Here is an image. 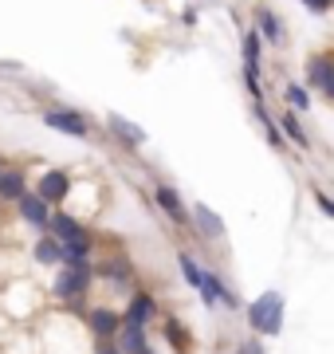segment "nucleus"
Wrapping results in <instances>:
<instances>
[{"instance_id":"nucleus-1","label":"nucleus","mask_w":334,"mask_h":354,"mask_svg":"<svg viewBox=\"0 0 334 354\" xmlns=\"http://www.w3.org/2000/svg\"><path fill=\"white\" fill-rule=\"evenodd\" d=\"M283 307H287V299H283V291H275V288L256 295L252 307H248V327H252V335H259V339L283 335Z\"/></svg>"},{"instance_id":"nucleus-2","label":"nucleus","mask_w":334,"mask_h":354,"mask_svg":"<svg viewBox=\"0 0 334 354\" xmlns=\"http://www.w3.org/2000/svg\"><path fill=\"white\" fill-rule=\"evenodd\" d=\"M90 279H95V268H90V260H79V264H67L59 276H55V299H83L90 288Z\"/></svg>"},{"instance_id":"nucleus-3","label":"nucleus","mask_w":334,"mask_h":354,"mask_svg":"<svg viewBox=\"0 0 334 354\" xmlns=\"http://www.w3.org/2000/svg\"><path fill=\"white\" fill-rule=\"evenodd\" d=\"M201 299H205V307H224V311H240V299H236V291L224 283V276L220 272H213V268H201Z\"/></svg>"},{"instance_id":"nucleus-4","label":"nucleus","mask_w":334,"mask_h":354,"mask_svg":"<svg viewBox=\"0 0 334 354\" xmlns=\"http://www.w3.org/2000/svg\"><path fill=\"white\" fill-rule=\"evenodd\" d=\"M43 127L59 130V134H67V138H87L90 134L87 118H83L79 111H43Z\"/></svg>"},{"instance_id":"nucleus-5","label":"nucleus","mask_w":334,"mask_h":354,"mask_svg":"<svg viewBox=\"0 0 334 354\" xmlns=\"http://www.w3.org/2000/svg\"><path fill=\"white\" fill-rule=\"evenodd\" d=\"M154 201H157V209L173 221V225H189V209H185V201H181V193L173 189V185H166V181H157L154 185Z\"/></svg>"},{"instance_id":"nucleus-6","label":"nucleus","mask_w":334,"mask_h":354,"mask_svg":"<svg viewBox=\"0 0 334 354\" xmlns=\"http://www.w3.org/2000/svg\"><path fill=\"white\" fill-rule=\"evenodd\" d=\"M87 327H90V335L99 342H110L118 335V327H122V315H118L115 307H90L87 311Z\"/></svg>"},{"instance_id":"nucleus-7","label":"nucleus","mask_w":334,"mask_h":354,"mask_svg":"<svg viewBox=\"0 0 334 354\" xmlns=\"http://www.w3.org/2000/svg\"><path fill=\"white\" fill-rule=\"evenodd\" d=\"M36 193H39L48 205H59V201H67V193H71V177H67L63 169H48V174L39 177Z\"/></svg>"},{"instance_id":"nucleus-8","label":"nucleus","mask_w":334,"mask_h":354,"mask_svg":"<svg viewBox=\"0 0 334 354\" xmlns=\"http://www.w3.org/2000/svg\"><path fill=\"white\" fill-rule=\"evenodd\" d=\"M154 315H157V299L150 295V291H134L130 304H126V311H122V323H138V327H146Z\"/></svg>"},{"instance_id":"nucleus-9","label":"nucleus","mask_w":334,"mask_h":354,"mask_svg":"<svg viewBox=\"0 0 334 354\" xmlns=\"http://www.w3.org/2000/svg\"><path fill=\"white\" fill-rule=\"evenodd\" d=\"M16 209H20V216H24L28 225H36V228H48V216H52V205L43 201L39 193H20V197H16Z\"/></svg>"},{"instance_id":"nucleus-10","label":"nucleus","mask_w":334,"mask_h":354,"mask_svg":"<svg viewBox=\"0 0 334 354\" xmlns=\"http://www.w3.org/2000/svg\"><path fill=\"white\" fill-rule=\"evenodd\" d=\"M189 221L201 228V236H205V241H224V221H220V216L213 213L208 205L197 201V205H193V213H189Z\"/></svg>"},{"instance_id":"nucleus-11","label":"nucleus","mask_w":334,"mask_h":354,"mask_svg":"<svg viewBox=\"0 0 334 354\" xmlns=\"http://www.w3.org/2000/svg\"><path fill=\"white\" fill-rule=\"evenodd\" d=\"M106 130H110V134H115L118 142H126L130 150L146 142V130L134 127V122H130V118H122V114H106Z\"/></svg>"},{"instance_id":"nucleus-12","label":"nucleus","mask_w":334,"mask_h":354,"mask_svg":"<svg viewBox=\"0 0 334 354\" xmlns=\"http://www.w3.org/2000/svg\"><path fill=\"white\" fill-rule=\"evenodd\" d=\"M122 354H138L141 346H150V339H146V327H138V323H122L118 327V335L110 339Z\"/></svg>"},{"instance_id":"nucleus-13","label":"nucleus","mask_w":334,"mask_h":354,"mask_svg":"<svg viewBox=\"0 0 334 354\" xmlns=\"http://www.w3.org/2000/svg\"><path fill=\"white\" fill-rule=\"evenodd\" d=\"M331 75H334V59H331V55H311V59H307V83H303V87L322 91Z\"/></svg>"},{"instance_id":"nucleus-14","label":"nucleus","mask_w":334,"mask_h":354,"mask_svg":"<svg viewBox=\"0 0 334 354\" xmlns=\"http://www.w3.org/2000/svg\"><path fill=\"white\" fill-rule=\"evenodd\" d=\"M279 134H283V138H291L295 146H303V150L311 146V142H307V130H303V122H299V111H291V106L279 114Z\"/></svg>"},{"instance_id":"nucleus-15","label":"nucleus","mask_w":334,"mask_h":354,"mask_svg":"<svg viewBox=\"0 0 334 354\" xmlns=\"http://www.w3.org/2000/svg\"><path fill=\"white\" fill-rule=\"evenodd\" d=\"M256 32L268 39V44H283V24L271 8H256Z\"/></svg>"},{"instance_id":"nucleus-16","label":"nucleus","mask_w":334,"mask_h":354,"mask_svg":"<svg viewBox=\"0 0 334 354\" xmlns=\"http://www.w3.org/2000/svg\"><path fill=\"white\" fill-rule=\"evenodd\" d=\"M32 256H36L39 264H63V244H59L52 232H48V236H39V241H36Z\"/></svg>"},{"instance_id":"nucleus-17","label":"nucleus","mask_w":334,"mask_h":354,"mask_svg":"<svg viewBox=\"0 0 334 354\" xmlns=\"http://www.w3.org/2000/svg\"><path fill=\"white\" fill-rule=\"evenodd\" d=\"M20 193H28L24 174H20V169H0V197H4V201H16Z\"/></svg>"},{"instance_id":"nucleus-18","label":"nucleus","mask_w":334,"mask_h":354,"mask_svg":"<svg viewBox=\"0 0 334 354\" xmlns=\"http://www.w3.org/2000/svg\"><path fill=\"white\" fill-rule=\"evenodd\" d=\"M166 339H169V346L177 354H189L193 351V339H189V330L181 327L177 319H166Z\"/></svg>"},{"instance_id":"nucleus-19","label":"nucleus","mask_w":334,"mask_h":354,"mask_svg":"<svg viewBox=\"0 0 334 354\" xmlns=\"http://www.w3.org/2000/svg\"><path fill=\"white\" fill-rule=\"evenodd\" d=\"M103 276L115 279V283H130V279H134V268H130V260L115 256V260H106V264H103Z\"/></svg>"},{"instance_id":"nucleus-20","label":"nucleus","mask_w":334,"mask_h":354,"mask_svg":"<svg viewBox=\"0 0 334 354\" xmlns=\"http://www.w3.org/2000/svg\"><path fill=\"white\" fill-rule=\"evenodd\" d=\"M264 59V36L256 32V24L244 32V64H259Z\"/></svg>"},{"instance_id":"nucleus-21","label":"nucleus","mask_w":334,"mask_h":354,"mask_svg":"<svg viewBox=\"0 0 334 354\" xmlns=\"http://www.w3.org/2000/svg\"><path fill=\"white\" fill-rule=\"evenodd\" d=\"M177 264H181V276H185V283H189V288H201V264H197V260L185 252V248L177 252Z\"/></svg>"},{"instance_id":"nucleus-22","label":"nucleus","mask_w":334,"mask_h":354,"mask_svg":"<svg viewBox=\"0 0 334 354\" xmlns=\"http://www.w3.org/2000/svg\"><path fill=\"white\" fill-rule=\"evenodd\" d=\"M283 95H287V102H291V111H307L311 106V91L303 87V83H287V87H283Z\"/></svg>"},{"instance_id":"nucleus-23","label":"nucleus","mask_w":334,"mask_h":354,"mask_svg":"<svg viewBox=\"0 0 334 354\" xmlns=\"http://www.w3.org/2000/svg\"><path fill=\"white\" fill-rule=\"evenodd\" d=\"M311 197H315V205H319L322 213L334 221V197H331V193H326V189H311Z\"/></svg>"},{"instance_id":"nucleus-24","label":"nucleus","mask_w":334,"mask_h":354,"mask_svg":"<svg viewBox=\"0 0 334 354\" xmlns=\"http://www.w3.org/2000/svg\"><path fill=\"white\" fill-rule=\"evenodd\" d=\"M303 8H307V12H315V16H322L326 8H334V0H303Z\"/></svg>"},{"instance_id":"nucleus-25","label":"nucleus","mask_w":334,"mask_h":354,"mask_svg":"<svg viewBox=\"0 0 334 354\" xmlns=\"http://www.w3.org/2000/svg\"><path fill=\"white\" fill-rule=\"evenodd\" d=\"M240 354H264V342H259V339H248L244 346H240Z\"/></svg>"},{"instance_id":"nucleus-26","label":"nucleus","mask_w":334,"mask_h":354,"mask_svg":"<svg viewBox=\"0 0 334 354\" xmlns=\"http://www.w3.org/2000/svg\"><path fill=\"white\" fill-rule=\"evenodd\" d=\"M322 91H326V95H331V99H334V75L326 79V87H322Z\"/></svg>"},{"instance_id":"nucleus-27","label":"nucleus","mask_w":334,"mask_h":354,"mask_svg":"<svg viewBox=\"0 0 334 354\" xmlns=\"http://www.w3.org/2000/svg\"><path fill=\"white\" fill-rule=\"evenodd\" d=\"M99 354H122V351H118V346H106V342H103V351H99Z\"/></svg>"},{"instance_id":"nucleus-28","label":"nucleus","mask_w":334,"mask_h":354,"mask_svg":"<svg viewBox=\"0 0 334 354\" xmlns=\"http://www.w3.org/2000/svg\"><path fill=\"white\" fill-rule=\"evenodd\" d=\"M138 354H154V351H150V346H141V351H138Z\"/></svg>"}]
</instances>
